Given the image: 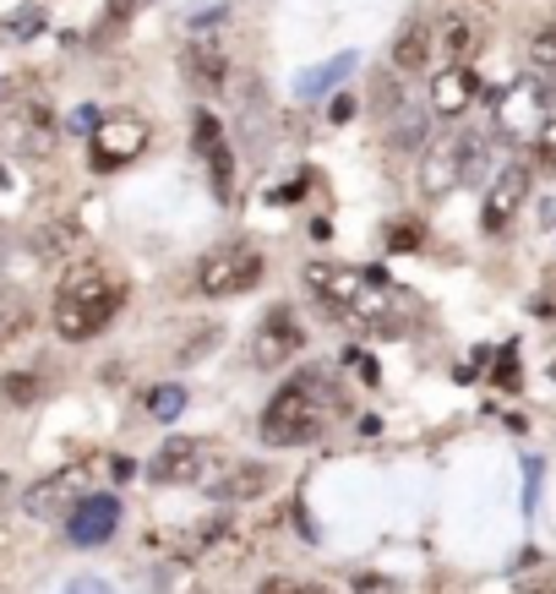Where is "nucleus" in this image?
Segmentation results:
<instances>
[{"mask_svg": "<svg viewBox=\"0 0 556 594\" xmlns=\"http://www.w3.org/2000/svg\"><path fill=\"white\" fill-rule=\"evenodd\" d=\"M306 289L317 295V300H328L349 327H360V333H382V338H393V333H404L409 322H415V300H409V289H398L387 273H376V268H355V262H306Z\"/></svg>", "mask_w": 556, "mask_h": 594, "instance_id": "f257e3e1", "label": "nucleus"}, {"mask_svg": "<svg viewBox=\"0 0 556 594\" xmlns=\"http://www.w3.org/2000/svg\"><path fill=\"white\" fill-rule=\"evenodd\" d=\"M333 376L317 366V371H300L295 382H284L279 393H273V404L262 409V442L268 447H306V442H317L322 431H328V420H333V409H338V393L328 387Z\"/></svg>", "mask_w": 556, "mask_h": 594, "instance_id": "f03ea898", "label": "nucleus"}, {"mask_svg": "<svg viewBox=\"0 0 556 594\" xmlns=\"http://www.w3.org/2000/svg\"><path fill=\"white\" fill-rule=\"evenodd\" d=\"M126 306V289L99 268V262H72V273L61 279V295H55V333L66 344H83V338H99L115 311Z\"/></svg>", "mask_w": 556, "mask_h": 594, "instance_id": "7ed1b4c3", "label": "nucleus"}, {"mask_svg": "<svg viewBox=\"0 0 556 594\" xmlns=\"http://www.w3.org/2000/svg\"><path fill=\"white\" fill-rule=\"evenodd\" d=\"M148 143H153V126H148L143 115H132V110L99 115V126L88 132V159H94L99 175H115V170L137 164V159L148 153Z\"/></svg>", "mask_w": 556, "mask_h": 594, "instance_id": "20e7f679", "label": "nucleus"}, {"mask_svg": "<svg viewBox=\"0 0 556 594\" xmlns=\"http://www.w3.org/2000/svg\"><path fill=\"white\" fill-rule=\"evenodd\" d=\"M262 251L257 246H246V240H235V246H219V251H208L202 257V268H197V289L208 295V300H230V295H246L257 279H262Z\"/></svg>", "mask_w": 556, "mask_h": 594, "instance_id": "39448f33", "label": "nucleus"}, {"mask_svg": "<svg viewBox=\"0 0 556 594\" xmlns=\"http://www.w3.org/2000/svg\"><path fill=\"white\" fill-rule=\"evenodd\" d=\"M0 137H7V148L23 153V159H45V153L55 148V110H50L39 94H23V99L12 104L7 126H0Z\"/></svg>", "mask_w": 556, "mask_h": 594, "instance_id": "423d86ee", "label": "nucleus"}, {"mask_svg": "<svg viewBox=\"0 0 556 594\" xmlns=\"http://www.w3.org/2000/svg\"><path fill=\"white\" fill-rule=\"evenodd\" d=\"M300 344H306V327H300L295 306H273L257 322V333H251V366L257 371H279V366H289L300 355Z\"/></svg>", "mask_w": 556, "mask_h": 594, "instance_id": "0eeeda50", "label": "nucleus"}, {"mask_svg": "<svg viewBox=\"0 0 556 594\" xmlns=\"http://www.w3.org/2000/svg\"><path fill=\"white\" fill-rule=\"evenodd\" d=\"M545 121H551V88L534 83V77H518V83L496 99V126L512 132V137H534Z\"/></svg>", "mask_w": 556, "mask_h": 594, "instance_id": "6e6552de", "label": "nucleus"}, {"mask_svg": "<svg viewBox=\"0 0 556 594\" xmlns=\"http://www.w3.org/2000/svg\"><path fill=\"white\" fill-rule=\"evenodd\" d=\"M191 126H197L191 143H197V153H202V164H208L213 197H219V202H235V153H230V143H224V121L202 110Z\"/></svg>", "mask_w": 556, "mask_h": 594, "instance_id": "1a4fd4ad", "label": "nucleus"}, {"mask_svg": "<svg viewBox=\"0 0 556 594\" xmlns=\"http://www.w3.org/2000/svg\"><path fill=\"white\" fill-rule=\"evenodd\" d=\"M208 463H213V447H208L202 436H170V442L153 453L148 474H153L159 485H191L197 474H208Z\"/></svg>", "mask_w": 556, "mask_h": 594, "instance_id": "9d476101", "label": "nucleus"}, {"mask_svg": "<svg viewBox=\"0 0 556 594\" xmlns=\"http://www.w3.org/2000/svg\"><path fill=\"white\" fill-rule=\"evenodd\" d=\"M83 485H88V469H83V463L55 469V474H45V480L28 485L23 507H28V518H66V512L83 502Z\"/></svg>", "mask_w": 556, "mask_h": 594, "instance_id": "9b49d317", "label": "nucleus"}, {"mask_svg": "<svg viewBox=\"0 0 556 594\" xmlns=\"http://www.w3.org/2000/svg\"><path fill=\"white\" fill-rule=\"evenodd\" d=\"M425 99H431V110L436 115H464L474 99H480V72L474 66H442L431 83H425Z\"/></svg>", "mask_w": 556, "mask_h": 594, "instance_id": "f8f14e48", "label": "nucleus"}, {"mask_svg": "<svg viewBox=\"0 0 556 594\" xmlns=\"http://www.w3.org/2000/svg\"><path fill=\"white\" fill-rule=\"evenodd\" d=\"M523 197H529V170L512 159V164H502L496 175H491V191H485V230H502L518 208H523Z\"/></svg>", "mask_w": 556, "mask_h": 594, "instance_id": "ddd939ff", "label": "nucleus"}, {"mask_svg": "<svg viewBox=\"0 0 556 594\" xmlns=\"http://www.w3.org/2000/svg\"><path fill=\"white\" fill-rule=\"evenodd\" d=\"M121 523V502L115 496H83L72 512H66V534L77 545H104Z\"/></svg>", "mask_w": 556, "mask_h": 594, "instance_id": "4468645a", "label": "nucleus"}, {"mask_svg": "<svg viewBox=\"0 0 556 594\" xmlns=\"http://www.w3.org/2000/svg\"><path fill=\"white\" fill-rule=\"evenodd\" d=\"M181 72L197 94H224L230 88V61L219 50V39H191L186 55H181Z\"/></svg>", "mask_w": 556, "mask_h": 594, "instance_id": "2eb2a0df", "label": "nucleus"}, {"mask_svg": "<svg viewBox=\"0 0 556 594\" xmlns=\"http://www.w3.org/2000/svg\"><path fill=\"white\" fill-rule=\"evenodd\" d=\"M480 23L474 17H464V12H447L442 23H436V50L447 55V66H474V55H480Z\"/></svg>", "mask_w": 556, "mask_h": 594, "instance_id": "dca6fc26", "label": "nucleus"}, {"mask_svg": "<svg viewBox=\"0 0 556 594\" xmlns=\"http://www.w3.org/2000/svg\"><path fill=\"white\" fill-rule=\"evenodd\" d=\"M469 137H474V132H458L453 143H442V148L425 159V175H420L425 197H442V191H453V186L464 181V153H469Z\"/></svg>", "mask_w": 556, "mask_h": 594, "instance_id": "f3484780", "label": "nucleus"}, {"mask_svg": "<svg viewBox=\"0 0 556 594\" xmlns=\"http://www.w3.org/2000/svg\"><path fill=\"white\" fill-rule=\"evenodd\" d=\"M28 246H34V257L50 262V268H55V262H83V230H77L72 219H45Z\"/></svg>", "mask_w": 556, "mask_h": 594, "instance_id": "a211bd4d", "label": "nucleus"}, {"mask_svg": "<svg viewBox=\"0 0 556 594\" xmlns=\"http://www.w3.org/2000/svg\"><path fill=\"white\" fill-rule=\"evenodd\" d=\"M436 55V28L425 23H404L398 39H393V72H425Z\"/></svg>", "mask_w": 556, "mask_h": 594, "instance_id": "6ab92c4d", "label": "nucleus"}, {"mask_svg": "<svg viewBox=\"0 0 556 594\" xmlns=\"http://www.w3.org/2000/svg\"><path fill=\"white\" fill-rule=\"evenodd\" d=\"M268 491H273V469H268V463H240V469H230V474L213 485L219 502H257V496H268Z\"/></svg>", "mask_w": 556, "mask_h": 594, "instance_id": "aec40b11", "label": "nucleus"}, {"mask_svg": "<svg viewBox=\"0 0 556 594\" xmlns=\"http://www.w3.org/2000/svg\"><path fill=\"white\" fill-rule=\"evenodd\" d=\"M349 72H355V55H338V61H328V66L306 72V77H300V94H306V99H317V94H328V88H333L338 77H349Z\"/></svg>", "mask_w": 556, "mask_h": 594, "instance_id": "412c9836", "label": "nucleus"}, {"mask_svg": "<svg viewBox=\"0 0 556 594\" xmlns=\"http://www.w3.org/2000/svg\"><path fill=\"white\" fill-rule=\"evenodd\" d=\"M529 66H534V72H556V17L534 28V39H529Z\"/></svg>", "mask_w": 556, "mask_h": 594, "instance_id": "4be33fe9", "label": "nucleus"}, {"mask_svg": "<svg viewBox=\"0 0 556 594\" xmlns=\"http://www.w3.org/2000/svg\"><path fill=\"white\" fill-rule=\"evenodd\" d=\"M0 398L7 404H34L39 398V376L34 371H12L7 382H0Z\"/></svg>", "mask_w": 556, "mask_h": 594, "instance_id": "5701e85b", "label": "nucleus"}, {"mask_svg": "<svg viewBox=\"0 0 556 594\" xmlns=\"http://www.w3.org/2000/svg\"><path fill=\"white\" fill-rule=\"evenodd\" d=\"M529 143H534V164H540V170H556V115H551Z\"/></svg>", "mask_w": 556, "mask_h": 594, "instance_id": "b1692460", "label": "nucleus"}, {"mask_svg": "<svg viewBox=\"0 0 556 594\" xmlns=\"http://www.w3.org/2000/svg\"><path fill=\"white\" fill-rule=\"evenodd\" d=\"M257 594H328V589L300 583V578H289V572H273V578H262V583H257Z\"/></svg>", "mask_w": 556, "mask_h": 594, "instance_id": "393cba45", "label": "nucleus"}, {"mask_svg": "<svg viewBox=\"0 0 556 594\" xmlns=\"http://www.w3.org/2000/svg\"><path fill=\"white\" fill-rule=\"evenodd\" d=\"M518 382H523V371H518V355H512V349H502V355H496V376H491V387H502V393H518Z\"/></svg>", "mask_w": 556, "mask_h": 594, "instance_id": "a878e982", "label": "nucleus"}, {"mask_svg": "<svg viewBox=\"0 0 556 594\" xmlns=\"http://www.w3.org/2000/svg\"><path fill=\"white\" fill-rule=\"evenodd\" d=\"M148 409H153L159 420H175V414L186 409V387H159V393L148 398Z\"/></svg>", "mask_w": 556, "mask_h": 594, "instance_id": "bb28decb", "label": "nucleus"}, {"mask_svg": "<svg viewBox=\"0 0 556 594\" xmlns=\"http://www.w3.org/2000/svg\"><path fill=\"white\" fill-rule=\"evenodd\" d=\"M7 34H12V39H34V34H45V12H17V17L7 23Z\"/></svg>", "mask_w": 556, "mask_h": 594, "instance_id": "cd10ccee", "label": "nucleus"}, {"mask_svg": "<svg viewBox=\"0 0 556 594\" xmlns=\"http://www.w3.org/2000/svg\"><path fill=\"white\" fill-rule=\"evenodd\" d=\"M213 338H219V327H208V333H197V338H191V344L181 349V360H197L202 349H213Z\"/></svg>", "mask_w": 556, "mask_h": 594, "instance_id": "c85d7f7f", "label": "nucleus"}, {"mask_svg": "<svg viewBox=\"0 0 556 594\" xmlns=\"http://www.w3.org/2000/svg\"><path fill=\"white\" fill-rule=\"evenodd\" d=\"M132 7H137V0H110V12H104V28L126 23V17H132Z\"/></svg>", "mask_w": 556, "mask_h": 594, "instance_id": "c756f323", "label": "nucleus"}, {"mask_svg": "<svg viewBox=\"0 0 556 594\" xmlns=\"http://www.w3.org/2000/svg\"><path fill=\"white\" fill-rule=\"evenodd\" d=\"M66 594H115V589L99 583V578H77V583H66Z\"/></svg>", "mask_w": 556, "mask_h": 594, "instance_id": "7c9ffc66", "label": "nucleus"}, {"mask_svg": "<svg viewBox=\"0 0 556 594\" xmlns=\"http://www.w3.org/2000/svg\"><path fill=\"white\" fill-rule=\"evenodd\" d=\"M17 327H23V317H17V311H0V344H7Z\"/></svg>", "mask_w": 556, "mask_h": 594, "instance_id": "2f4dec72", "label": "nucleus"}, {"mask_svg": "<svg viewBox=\"0 0 556 594\" xmlns=\"http://www.w3.org/2000/svg\"><path fill=\"white\" fill-rule=\"evenodd\" d=\"M132 474H137L132 458H110V480H132Z\"/></svg>", "mask_w": 556, "mask_h": 594, "instance_id": "473e14b6", "label": "nucleus"}, {"mask_svg": "<svg viewBox=\"0 0 556 594\" xmlns=\"http://www.w3.org/2000/svg\"><path fill=\"white\" fill-rule=\"evenodd\" d=\"M328 115H333V126H338V121H349V115H355V99H333V110H328Z\"/></svg>", "mask_w": 556, "mask_h": 594, "instance_id": "72a5a7b5", "label": "nucleus"}, {"mask_svg": "<svg viewBox=\"0 0 556 594\" xmlns=\"http://www.w3.org/2000/svg\"><path fill=\"white\" fill-rule=\"evenodd\" d=\"M94 121H99V110H77L72 115V132H94Z\"/></svg>", "mask_w": 556, "mask_h": 594, "instance_id": "f704fd0d", "label": "nucleus"}, {"mask_svg": "<svg viewBox=\"0 0 556 594\" xmlns=\"http://www.w3.org/2000/svg\"><path fill=\"white\" fill-rule=\"evenodd\" d=\"M360 594H393V583H376V578H360Z\"/></svg>", "mask_w": 556, "mask_h": 594, "instance_id": "c9c22d12", "label": "nucleus"}, {"mask_svg": "<svg viewBox=\"0 0 556 594\" xmlns=\"http://www.w3.org/2000/svg\"><path fill=\"white\" fill-rule=\"evenodd\" d=\"M7 496H12V474H7V469H0V502H7Z\"/></svg>", "mask_w": 556, "mask_h": 594, "instance_id": "e433bc0d", "label": "nucleus"}, {"mask_svg": "<svg viewBox=\"0 0 556 594\" xmlns=\"http://www.w3.org/2000/svg\"><path fill=\"white\" fill-rule=\"evenodd\" d=\"M534 594H556V589H534Z\"/></svg>", "mask_w": 556, "mask_h": 594, "instance_id": "4c0bfd02", "label": "nucleus"}, {"mask_svg": "<svg viewBox=\"0 0 556 594\" xmlns=\"http://www.w3.org/2000/svg\"><path fill=\"white\" fill-rule=\"evenodd\" d=\"M551 382H556V360H551Z\"/></svg>", "mask_w": 556, "mask_h": 594, "instance_id": "58836bf2", "label": "nucleus"}]
</instances>
